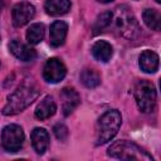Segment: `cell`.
<instances>
[{
  "label": "cell",
  "mask_w": 161,
  "mask_h": 161,
  "mask_svg": "<svg viewBox=\"0 0 161 161\" xmlns=\"http://www.w3.org/2000/svg\"><path fill=\"white\" fill-rule=\"evenodd\" d=\"M108 156L113 158H119V160H137V161H152V156L148 155L146 151H143L140 146H137L133 142L122 140V141H116L108 147L107 151Z\"/></svg>",
  "instance_id": "cell-4"
},
{
  "label": "cell",
  "mask_w": 161,
  "mask_h": 161,
  "mask_svg": "<svg viewBox=\"0 0 161 161\" xmlns=\"http://www.w3.org/2000/svg\"><path fill=\"white\" fill-rule=\"evenodd\" d=\"M53 131H54L55 137H57L58 140H60V141H64V140L68 137V128H67L63 123H57V125L54 126Z\"/></svg>",
  "instance_id": "cell-21"
},
{
  "label": "cell",
  "mask_w": 161,
  "mask_h": 161,
  "mask_svg": "<svg viewBox=\"0 0 161 161\" xmlns=\"http://www.w3.org/2000/svg\"><path fill=\"white\" fill-rule=\"evenodd\" d=\"M44 38V25L40 23L31 24L26 30V40L29 44H39Z\"/></svg>",
  "instance_id": "cell-19"
},
{
  "label": "cell",
  "mask_w": 161,
  "mask_h": 161,
  "mask_svg": "<svg viewBox=\"0 0 161 161\" xmlns=\"http://www.w3.org/2000/svg\"><path fill=\"white\" fill-rule=\"evenodd\" d=\"M67 74L64 63L58 58H50L47 60L43 68V78L48 83H58Z\"/></svg>",
  "instance_id": "cell-7"
},
{
  "label": "cell",
  "mask_w": 161,
  "mask_h": 161,
  "mask_svg": "<svg viewBox=\"0 0 161 161\" xmlns=\"http://www.w3.org/2000/svg\"><path fill=\"white\" fill-rule=\"evenodd\" d=\"M155 1H156V3H158V4L161 3V0H155Z\"/></svg>",
  "instance_id": "cell-24"
},
{
  "label": "cell",
  "mask_w": 161,
  "mask_h": 161,
  "mask_svg": "<svg viewBox=\"0 0 161 161\" xmlns=\"http://www.w3.org/2000/svg\"><path fill=\"white\" fill-rule=\"evenodd\" d=\"M80 82L87 87V88H96L101 83V75L96 69L92 68H86L80 73Z\"/></svg>",
  "instance_id": "cell-17"
},
{
  "label": "cell",
  "mask_w": 161,
  "mask_h": 161,
  "mask_svg": "<svg viewBox=\"0 0 161 161\" xmlns=\"http://www.w3.org/2000/svg\"><path fill=\"white\" fill-rule=\"evenodd\" d=\"M44 9L47 14L52 16L64 15L70 10V1L69 0H47L44 4Z\"/></svg>",
  "instance_id": "cell-16"
},
{
  "label": "cell",
  "mask_w": 161,
  "mask_h": 161,
  "mask_svg": "<svg viewBox=\"0 0 161 161\" xmlns=\"http://www.w3.org/2000/svg\"><path fill=\"white\" fill-rule=\"evenodd\" d=\"M55 111H57V104H55L53 97L47 96L36 106V108H35V117L38 119H40V121H45V119L50 118L52 116H54Z\"/></svg>",
  "instance_id": "cell-13"
},
{
  "label": "cell",
  "mask_w": 161,
  "mask_h": 161,
  "mask_svg": "<svg viewBox=\"0 0 161 161\" xmlns=\"http://www.w3.org/2000/svg\"><path fill=\"white\" fill-rule=\"evenodd\" d=\"M3 8H4V1H3V0H0V13H1Z\"/></svg>",
  "instance_id": "cell-22"
},
{
  "label": "cell",
  "mask_w": 161,
  "mask_h": 161,
  "mask_svg": "<svg viewBox=\"0 0 161 161\" xmlns=\"http://www.w3.org/2000/svg\"><path fill=\"white\" fill-rule=\"evenodd\" d=\"M91 52H92V55H93L94 59L106 63V62H108L111 59V57L113 54V48L108 42L98 40L92 45Z\"/></svg>",
  "instance_id": "cell-14"
},
{
  "label": "cell",
  "mask_w": 161,
  "mask_h": 161,
  "mask_svg": "<svg viewBox=\"0 0 161 161\" xmlns=\"http://www.w3.org/2000/svg\"><path fill=\"white\" fill-rule=\"evenodd\" d=\"M9 49L18 59H20L23 62H31L36 58V52L31 47L19 42V40H11L9 44Z\"/></svg>",
  "instance_id": "cell-10"
},
{
  "label": "cell",
  "mask_w": 161,
  "mask_h": 161,
  "mask_svg": "<svg viewBox=\"0 0 161 161\" xmlns=\"http://www.w3.org/2000/svg\"><path fill=\"white\" fill-rule=\"evenodd\" d=\"M112 23V13L111 11H106V13H102L101 15H98L94 25H93V30L94 33H99L102 31L104 28H107L109 24Z\"/></svg>",
  "instance_id": "cell-20"
},
{
  "label": "cell",
  "mask_w": 161,
  "mask_h": 161,
  "mask_svg": "<svg viewBox=\"0 0 161 161\" xmlns=\"http://www.w3.org/2000/svg\"><path fill=\"white\" fill-rule=\"evenodd\" d=\"M24 131L18 125H8L1 132V145L9 152H16L23 147L24 143Z\"/></svg>",
  "instance_id": "cell-6"
},
{
  "label": "cell",
  "mask_w": 161,
  "mask_h": 161,
  "mask_svg": "<svg viewBox=\"0 0 161 161\" xmlns=\"http://www.w3.org/2000/svg\"><path fill=\"white\" fill-rule=\"evenodd\" d=\"M99 3H109V1H113V0H97Z\"/></svg>",
  "instance_id": "cell-23"
},
{
  "label": "cell",
  "mask_w": 161,
  "mask_h": 161,
  "mask_svg": "<svg viewBox=\"0 0 161 161\" xmlns=\"http://www.w3.org/2000/svg\"><path fill=\"white\" fill-rule=\"evenodd\" d=\"M135 99L143 113H151L156 108V88L150 80H138L135 86Z\"/></svg>",
  "instance_id": "cell-5"
},
{
  "label": "cell",
  "mask_w": 161,
  "mask_h": 161,
  "mask_svg": "<svg viewBox=\"0 0 161 161\" xmlns=\"http://www.w3.org/2000/svg\"><path fill=\"white\" fill-rule=\"evenodd\" d=\"M60 99H62V111L64 116H69L80 103V97L78 92L70 87H65L62 89Z\"/></svg>",
  "instance_id": "cell-9"
},
{
  "label": "cell",
  "mask_w": 161,
  "mask_h": 161,
  "mask_svg": "<svg viewBox=\"0 0 161 161\" xmlns=\"http://www.w3.org/2000/svg\"><path fill=\"white\" fill-rule=\"evenodd\" d=\"M138 63L145 73H155L158 69V55L152 50H143L140 55Z\"/></svg>",
  "instance_id": "cell-15"
},
{
  "label": "cell",
  "mask_w": 161,
  "mask_h": 161,
  "mask_svg": "<svg viewBox=\"0 0 161 161\" xmlns=\"http://www.w3.org/2000/svg\"><path fill=\"white\" fill-rule=\"evenodd\" d=\"M39 92L40 91L38 87L31 83H24L19 86L11 94L8 96V102L3 108V114L14 116L23 112L38 98Z\"/></svg>",
  "instance_id": "cell-1"
},
{
  "label": "cell",
  "mask_w": 161,
  "mask_h": 161,
  "mask_svg": "<svg viewBox=\"0 0 161 161\" xmlns=\"http://www.w3.org/2000/svg\"><path fill=\"white\" fill-rule=\"evenodd\" d=\"M30 138H31V145H33L35 152L39 153V155H43L47 151L48 146H49V135H48V132L44 128L36 127L31 131Z\"/></svg>",
  "instance_id": "cell-12"
},
{
  "label": "cell",
  "mask_w": 161,
  "mask_h": 161,
  "mask_svg": "<svg viewBox=\"0 0 161 161\" xmlns=\"http://www.w3.org/2000/svg\"><path fill=\"white\" fill-rule=\"evenodd\" d=\"M121 122H122V117L117 109H111V111L104 112L97 122L96 143L103 145L111 141L117 135L121 127Z\"/></svg>",
  "instance_id": "cell-2"
},
{
  "label": "cell",
  "mask_w": 161,
  "mask_h": 161,
  "mask_svg": "<svg viewBox=\"0 0 161 161\" xmlns=\"http://www.w3.org/2000/svg\"><path fill=\"white\" fill-rule=\"evenodd\" d=\"M112 21L116 30L126 39H135L140 33V26L135 15L125 5L116 8L114 14L112 13Z\"/></svg>",
  "instance_id": "cell-3"
},
{
  "label": "cell",
  "mask_w": 161,
  "mask_h": 161,
  "mask_svg": "<svg viewBox=\"0 0 161 161\" xmlns=\"http://www.w3.org/2000/svg\"><path fill=\"white\" fill-rule=\"evenodd\" d=\"M68 33V25L63 20H55L50 25V44L52 47H60L64 44V40L67 38Z\"/></svg>",
  "instance_id": "cell-11"
},
{
  "label": "cell",
  "mask_w": 161,
  "mask_h": 161,
  "mask_svg": "<svg viewBox=\"0 0 161 161\" xmlns=\"http://www.w3.org/2000/svg\"><path fill=\"white\" fill-rule=\"evenodd\" d=\"M142 18H143L145 24L151 30H155V31H158L160 30V26H161V15H160V13L156 9H146L143 11V14H142Z\"/></svg>",
  "instance_id": "cell-18"
},
{
  "label": "cell",
  "mask_w": 161,
  "mask_h": 161,
  "mask_svg": "<svg viewBox=\"0 0 161 161\" xmlns=\"http://www.w3.org/2000/svg\"><path fill=\"white\" fill-rule=\"evenodd\" d=\"M35 15V8L30 3H19L11 10V20L13 24L18 28L28 24Z\"/></svg>",
  "instance_id": "cell-8"
}]
</instances>
